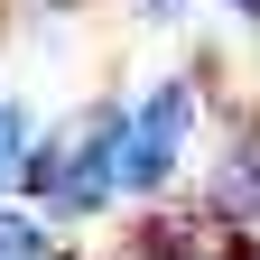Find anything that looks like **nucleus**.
I'll use <instances>...</instances> for the list:
<instances>
[{
    "label": "nucleus",
    "mask_w": 260,
    "mask_h": 260,
    "mask_svg": "<svg viewBox=\"0 0 260 260\" xmlns=\"http://www.w3.org/2000/svg\"><path fill=\"white\" fill-rule=\"evenodd\" d=\"M47 242H38V223L28 214H0V260H38Z\"/></svg>",
    "instance_id": "nucleus-3"
},
{
    "label": "nucleus",
    "mask_w": 260,
    "mask_h": 260,
    "mask_svg": "<svg viewBox=\"0 0 260 260\" xmlns=\"http://www.w3.org/2000/svg\"><path fill=\"white\" fill-rule=\"evenodd\" d=\"M214 214H233V223H251V233H260V149H242L233 168L214 177Z\"/></svg>",
    "instance_id": "nucleus-2"
},
{
    "label": "nucleus",
    "mask_w": 260,
    "mask_h": 260,
    "mask_svg": "<svg viewBox=\"0 0 260 260\" xmlns=\"http://www.w3.org/2000/svg\"><path fill=\"white\" fill-rule=\"evenodd\" d=\"M186 121H195V93L186 84H158L149 112H140V130L121 140V186H168L177 149H186Z\"/></svg>",
    "instance_id": "nucleus-1"
},
{
    "label": "nucleus",
    "mask_w": 260,
    "mask_h": 260,
    "mask_svg": "<svg viewBox=\"0 0 260 260\" xmlns=\"http://www.w3.org/2000/svg\"><path fill=\"white\" fill-rule=\"evenodd\" d=\"M19 149V112H0V158H10Z\"/></svg>",
    "instance_id": "nucleus-4"
},
{
    "label": "nucleus",
    "mask_w": 260,
    "mask_h": 260,
    "mask_svg": "<svg viewBox=\"0 0 260 260\" xmlns=\"http://www.w3.org/2000/svg\"><path fill=\"white\" fill-rule=\"evenodd\" d=\"M251 260H260V251H251Z\"/></svg>",
    "instance_id": "nucleus-5"
}]
</instances>
